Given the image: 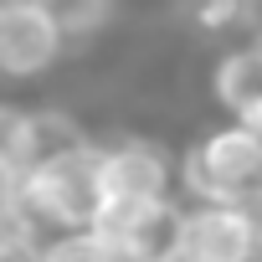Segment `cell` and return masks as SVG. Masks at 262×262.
I'll return each instance as SVG.
<instances>
[{
  "label": "cell",
  "mask_w": 262,
  "mask_h": 262,
  "mask_svg": "<svg viewBox=\"0 0 262 262\" xmlns=\"http://www.w3.org/2000/svg\"><path fill=\"white\" fill-rule=\"evenodd\" d=\"M98 201H103V190H98V139L93 134L47 144L21 170V211L47 236L93 226Z\"/></svg>",
  "instance_id": "cell-1"
},
{
  "label": "cell",
  "mask_w": 262,
  "mask_h": 262,
  "mask_svg": "<svg viewBox=\"0 0 262 262\" xmlns=\"http://www.w3.org/2000/svg\"><path fill=\"white\" fill-rule=\"evenodd\" d=\"M180 201H231L262 211V134L242 118L201 134L180 155Z\"/></svg>",
  "instance_id": "cell-2"
},
{
  "label": "cell",
  "mask_w": 262,
  "mask_h": 262,
  "mask_svg": "<svg viewBox=\"0 0 262 262\" xmlns=\"http://www.w3.org/2000/svg\"><path fill=\"white\" fill-rule=\"evenodd\" d=\"M72 52V36L52 0H0V82L31 88L52 77Z\"/></svg>",
  "instance_id": "cell-3"
},
{
  "label": "cell",
  "mask_w": 262,
  "mask_h": 262,
  "mask_svg": "<svg viewBox=\"0 0 262 262\" xmlns=\"http://www.w3.org/2000/svg\"><path fill=\"white\" fill-rule=\"evenodd\" d=\"M103 201H180V160L149 134L98 139Z\"/></svg>",
  "instance_id": "cell-4"
},
{
  "label": "cell",
  "mask_w": 262,
  "mask_h": 262,
  "mask_svg": "<svg viewBox=\"0 0 262 262\" xmlns=\"http://www.w3.org/2000/svg\"><path fill=\"white\" fill-rule=\"evenodd\" d=\"M257 211L231 201H180L160 262H242Z\"/></svg>",
  "instance_id": "cell-5"
},
{
  "label": "cell",
  "mask_w": 262,
  "mask_h": 262,
  "mask_svg": "<svg viewBox=\"0 0 262 262\" xmlns=\"http://www.w3.org/2000/svg\"><path fill=\"white\" fill-rule=\"evenodd\" d=\"M211 98L226 118H247L262 103V41H242L211 62Z\"/></svg>",
  "instance_id": "cell-6"
},
{
  "label": "cell",
  "mask_w": 262,
  "mask_h": 262,
  "mask_svg": "<svg viewBox=\"0 0 262 262\" xmlns=\"http://www.w3.org/2000/svg\"><path fill=\"white\" fill-rule=\"evenodd\" d=\"M41 149V118L36 108H21L11 98H0V160H11V165H31Z\"/></svg>",
  "instance_id": "cell-7"
},
{
  "label": "cell",
  "mask_w": 262,
  "mask_h": 262,
  "mask_svg": "<svg viewBox=\"0 0 262 262\" xmlns=\"http://www.w3.org/2000/svg\"><path fill=\"white\" fill-rule=\"evenodd\" d=\"M41 262H118V257L103 247L93 226H82V231H52L41 242Z\"/></svg>",
  "instance_id": "cell-8"
},
{
  "label": "cell",
  "mask_w": 262,
  "mask_h": 262,
  "mask_svg": "<svg viewBox=\"0 0 262 262\" xmlns=\"http://www.w3.org/2000/svg\"><path fill=\"white\" fill-rule=\"evenodd\" d=\"M41 242H47V231L31 216H16L0 226V262H41Z\"/></svg>",
  "instance_id": "cell-9"
},
{
  "label": "cell",
  "mask_w": 262,
  "mask_h": 262,
  "mask_svg": "<svg viewBox=\"0 0 262 262\" xmlns=\"http://www.w3.org/2000/svg\"><path fill=\"white\" fill-rule=\"evenodd\" d=\"M16 216H26L21 211V165L0 160V226L16 221Z\"/></svg>",
  "instance_id": "cell-10"
},
{
  "label": "cell",
  "mask_w": 262,
  "mask_h": 262,
  "mask_svg": "<svg viewBox=\"0 0 262 262\" xmlns=\"http://www.w3.org/2000/svg\"><path fill=\"white\" fill-rule=\"evenodd\" d=\"M242 262H262V211H257V221H252V236H247V252H242Z\"/></svg>",
  "instance_id": "cell-11"
},
{
  "label": "cell",
  "mask_w": 262,
  "mask_h": 262,
  "mask_svg": "<svg viewBox=\"0 0 262 262\" xmlns=\"http://www.w3.org/2000/svg\"><path fill=\"white\" fill-rule=\"evenodd\" d=\"M242 123H247V128H257V134H262V103H257V108H252V113H247Z\"/></svg>",
  "instance_id": "cell-12"
},
{
  "label": "cell",
  "mask_w": 262,
  "mask_h": 262,
  "mask_svg": "<svg viewBox=\"0 0 262 262\" xmlns=\"http://www.w3.org/2000/svg\"><path fill=\"white\" fill-rule=\"evenodd\" d=\"M247 6H262V0H247Z\"/></svg>",
  "instance_id": "cell-13"
},
{
  "label": "cell",
  "mask_w": 262,
  "mask_h": 262,
  "mask_svg": "<svg viewBox=\"0 0 262 262\" xmlns=\"http://www.w3.org/2000/svg\"><path fill=\"white\" fill-rule=\"evenodd\" d=\"M257 41H262V36H257Z\"/></svg>",
  "instance_id": "cell-14"
}]
</instances>
